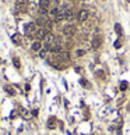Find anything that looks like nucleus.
<instances>
[{
	"label": "nucleus",
	"instance_id": "obj_7",
	"mask_svg": "<svg viewBox=\"0 0 130 135\" xmlns=\"http://www.w3.org/2000/svg\"><path fill=\"white\" fill-rule=\"evenodd\" d=\"M63 34L66 36H73L76 34V27L74 25H66L63 28Z\"/></svg>",
	"mask_w": 130,
	"mask_h": 135
},
{
	"label": "nucleus",
	"instance_id": "obj_16",
	"mask_svg": "<svg viewBox=\"0 0 130 135\" xmlns=\"http://www.w3.org/2000/svg\"><path fill=\"white\" fill-rule=\"evenodd\" d=\"M115 47H120V42H119V40H116V42H115Z\"/></svg>",
	"mask_w": 130,
	"mask_h": 135
},
{
	"label": "nucleus",
	"instance_id": "obj_10",
	"mask_svg": "<svg viewBox=\"0 0 130 135\" xmlns=\"http://www.w3.org/2000/svg\"><path fill=\"white\" fill-rule=\"evenodd\" d=\"M41 49H42V43H41L39 40H36V42L32 43V50L38 52V50H41Z\"/></svg>",
	"mask_w": 130,
	"mask_h": 135
},
{
	"label": "nucleus",
	"instance_id": "obj_15",
	"mask_svg": "<svg viewBox=\"0 0 130 135\" xmlns=\"http://www.w3.org/2000/svg\"><path fill=\"white\" fill-rule=\"evenodd\" d=\"M6 91H9V93H11V95L14 93V91L11 89V87H7V88H6Z\"/></svg>",
	"mask_w": 130,
	"mask_h": 135
},
{
	"label": "nucleus",
	"instance_id": "obj_6",
	"mask_svg": "<svg viewBox=\"0 0 130 135\" xmlns=\"http://www.w3.org/2000/svg\"><path fill=\"white\" fill-rule=\"evenodd\" d=\"M88 15H90V13H88V10H80L78 11V14H77V20H78L80 22H85L87 21V18H88Z\"/></svg>",
	"mask_w": 130,
	"mask_h": 135
},
{
	"label": "nucleus",
	"instance_id": "obj_5",
	"mask_svg": "<svg viewBox=\"0 0 130 135\" xmlns=\"http://www.w3.org/2000/svg\"><path fill=\"white\" fill-rule=\"evenodd\" d=\"M49 35V32H48L46 29H43V28H39V29H36V32H35V38H36V40H45V38Z\"/></svg>",
	"mask_w": 130,
	"mask_h": 135
},
{
	"label": "nucleus",
	"instance_id": "obj_2",
	"mask_svg": "<svg viewBox=\"0 0 130 135\" xmlns=\"http://www.w3.org/2000/svg\"><path fill=\"white\" fill-rule=\"evenodd\" d=\"M15 9L18 10V13H25L28 9V0H17L15 2Z\"/></svg>",
	"mask_w": 130,
	"mask_h": 135
},
{
	"label": "nucleus",
	"instance_id": "obj_11",
	"mask_svg": "<svg viewBox=\"0 0 130 135\" xmlns=\"http://www.w3.org/2000/svg\"><path fill=\"white\" fill-rule=\"evenodd\" d=\"M11 39H13V42L15 45H20V43H21V38H20V35H17V34L13 35V38H11Z\"/></svg>",
	"mask_w": 130,
	"mask_h": 135
},
{
	"label": "nucleus",
	"instance_id": "obj_4",
	"mask_svg": "<svg viewBox=\"0 0 130 135\" xmlns=\"http://www.w3.org/2000/svg\"><path fill=\"white\" fill-rule=\"evenodd\" d=\"M36 32V24L34 22H30L25 25V35L28 36V38H31V36H34Z\"/></svg>",
	"mask_w": 130,
	"mask_h": 135
},
{
	"label": "nucleus",
	"instance_id": "obj_14",
	"mask_svg": "<svg viewBox=\"0 0 130 135\" xmlns=\"http://www.w3.org/2000/svg\"><path fill=\"white\" fill-rule=\"evenodd\" d=\"M13 61H14V64H15V67H17V68H18V67H20V61H18L17 59H13Z\"/></svg>",
	"mask_w": 130,
	"mask_h": 135
},
{
	"label": "nucleus",
	"instance_id": "obj_13",
	"mask_svg": "<svg viewBox=\"0 0 130 135\" xmlns=\"http://www.w3.org/2000/svg\"><path fill=\"white\" fill-rule=\"evenodd\" d=\"M115 29H116V32L119 35H122V27L119 25V24H116V25H115Z\"/></svg>",
	"mask_w": 130,
	"mask_h": 135
},
{
	"label": "nucleus",
	"instance_id": "obj_3",
	"mask_svg": "<svg viewBox=\"0 0 130 135\" xmlns=\"http://www.w3.org/2000/svg\"><path fill=\"white\" fill-rule=\"evenodd\" d=\"M49 4H50L49 0H41V2H39V14H41V15H45V14L48 13Z\"/></svg>",
	"mask_w": 130,
	"mask_h": 135
},
{
	"label": "nucleus",
	"instance_id": "obj_17",
	"mask_svg": "<svg viewBox=\"0 0 130 135\" xmlns=\"http://www.w3.org/2000/svg\"><path fill=\"white\" fill-rule=\"evenodd\" d=\"M71 2H76V0H71Z\"/></svg>",
	"mask_w": 130,
	"mask_h": 135
},
{
	"label": "nucleus",
	"instance_id": "obj_9",
	"mask_svg": "<svg viewBox=\"0 0 130 135\" xmlns=\"http://www.w3.org/2000/svg\"><path fill=\"white\" fill-rule=\"evenodd\" d=\"M73 18H74V13H73L70 9L64 10V20H67V21H73Z\"/></svg>",
	"mask_w": 130,
	"mask_h": 135
},
{
	"label": "nucleus",
	"instance_id": "obj_12",
	"mask_svg": "<svg viewBox=\"0 0 130 135\" xmlns=\"http://www.w3.org/2000/svg\"><path fill=\"white\" fill-rule=\"evenodd\" d=\"M46 53H48V49H46V47H42V49L39 50V56H41V57H46Z\"/></svg>",
	"mask_w": 130,
	"mask_h": 135
},
{
	"label": "nucleus",
	"instance_id": "obj_8",
	"mask_svg": "<svg viewBox=\"0 0 130 135\" xmlns=\"http://www.w3.org/2000/svg\"><path fill=\"white\" fill-rule=\"evenodd\" d=\"M101 45H102V38H101V36H95V38L92 39V47H94V49H99Z\"/></svg>",
	"mask_w": 130,
	"mask_h": 135
},
{
	"label": "nucleus",
	"instance_id": "obj_1",
	"mask_svg": "<svg viewBox=\"0 0 130 135\" xmlns=\"http://www.w3.org/2000/svg\"><path fill=\"white\" fill-rule=\"evenodd\" d=\"M58 45H60V38H58V36L49 34L45 38V47L48 49V50H50L52 47L58 46Z\"/></svg>",
	"mask_w": 130,
	"mask_h": 135
}]
</instances>
